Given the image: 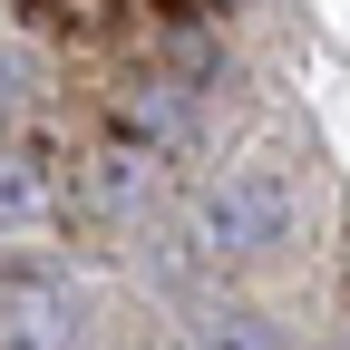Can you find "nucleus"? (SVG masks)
Here are the masks:
<instances>
[{
	"label": "nucleus",
	"mask_w": 350,
	"mask_h": 350,
	"mask_svg": "<svg viewBox=\"0 0 350 350\" xmlns=\"http://www.w3.org/2000/svg\"><path fill=\"white\" fill-rule=\"evenodd\" d=\"M204 350H282V331L262 321V312H214L204 321Z\"/></svg>",
	"instance_id": "nucleus-3"
},
{
	"label": "nucleus",
	"mask_w": 350,
	"mask_h": 350,
	"mask_svg": "<svg viewBox=\"0 0 350 350\" xmlns=\"http://www.w3.org/2000/svg\"><path fill=\"white\" fill-rule=\"evenodd\" d=\"M282 224H292V175L273 156L224 165L195 204V243H214V253H262V243H282Z\"/></svg>",
	"instance_id": "nucleus-1"
},
{
	"label": "nucleus",
	"mask_w": 350,
	"mask_h": 350,
	"mask_svg": "<svg viewBox=\"0 0 350 350\" xmlns=\"http://www.w3.org/2000/svg\"><path fill=\"white\" fill-rule=\"evenodd\" d=\"M59 214V185H49V165H29L0 146V234H20V224H49Z\"/></svg>",
	"instance_id": "nucleus-2"
}]
</instances>
